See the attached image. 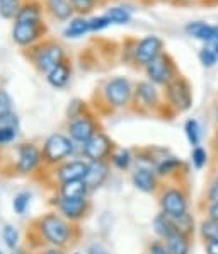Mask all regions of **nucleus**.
I'll list each match as a JSON object with an SVG mask.
<instances>
[{"instance_id": "6e6552de", "label": "nucleus", "mask_w": 218, "mask_h": 254, "mask_svg": "<svg viewBox=\"0 0 218 254\" xmlns=\"http://www.w3.org/2000/svg\"><path fill=\"white\" fill-rule=\"evenodd\" d=\"M97 131H99V128H97L94 116L89 115V113H82V115L70 120L68 123V136L80 145H84Z\"/></svg>"}, {"instance_id": "39448f33", "label": "nucleus", "mask_w": 218, "mask_h": 254, "mask_svg": "<svg viewBox=\"0 0 218 254\" xmlns=\"http://www.w3.org/2000/svg\"><path fill=\"white\" fill-rule=\"evenodd\" d=\"M114 143L104 131H97L80 145V152L87 162H108L111 159V154L114 152Z\"/></svg>"}, {"instance_id": "4468645a", "label": "nucleus", "mask_w": 218, "mask_h": 254, "mask_svg": "<svg viewBox=\"0 0 218 254\" xmlns=\"http://www.w3.org/2000/svg\"><path fill=\"white\" fill-rule=\"evenodd\" d=\"M63 62V52L58 45H48L41 48L36 55L38 68L45 73H50L52 70Z\"/></svg>"}, {"instance_id": "aec40b11", "label": "nucleus", "mask_w": 218, "mask_h": 254, "mask_svg": "<svg viewBox=\"0 0 218 254\" xmlns=\"http://www.w3.org/2000/svg\"><path fill=\"white\" fill-rule=\"evenodd\" d=\"M164 242H165L170 254H191V246H193L191 236H186L182 232H174Z\"/></svg>"}, {"instance_id": "473e14b6", "label": "nucleus", "mask_w": 218, "mask_h": 254, "mask_svg": "<svg viewBox=\"0 0 218 254\" xmlns=\"http://www.w3.org/2000/svg\"><path fill=\"white\" fill-rule=\"evenodd\" d=\"M198 58H200V64L203 65V67H206V68L215 67L217 62H218L217 55H215V52H213V48L210 45H206L205 48L200 50V53H198Z\"/></svg>"}, {"instance_id": "bb28decb", "label": "nucleus", "mask_w": 218, "mask_h": 254, "mask_svg": "<svg viewBox=\"0 0 218 254\" xmlns=\"http://www.w3.org/2000/svg\"><path fill=\"white\" fill-rule=\"evenodd\" d=\"M87 31H91L89 21H85V19H82V17H77V19H73V21H70V24L65 27L63 34L67 38H79V36H84Z\"/></svg>"}, {"instance_id": "20e7f679", "label": "nucleus", "mask_w": 218, "mask_h": 254, "mask_svg": "<svg viewBox=\"0 0 218 254\" xmlns=\"http://www.w3.org/2000/svg\"><path fill=\"white\" fill-rule=\"evenodd\" d=\"M159 205H161V212L167 213L172 218H177L189 212L188 193L182 186H169L162 190L161 196H159Z\"/></svg>"}, {"instance_id": "a878e982", "label": "nucleus", "mask_w": 218, "mask_h": 254, "mask_svg": "<svg viewBox=\"0 0 218 254\" xmlns=\"http://www.w3.org/2000/svg\"><path fill=\"white\" fill-rule=\"evenodd\" d=\"M184 133H186V138H188L191 148L194 147H200V142H201V127H200V121L191 118L184 123Z\"/></svg>"}, {"instance_id": "4be33fe9", "label": "nucleus", "mask_w": 218, "mask_h": 254, "mask_svg": "<svg viewBox=\"0 0 218 254\" xmlns=\"http://www.w3.org/2000/svg\"><path fill=\"white\" fill-rule=\"evenodd\" d=\"M70 73H72V70H70V67L65 62H61L60 65H56L52 72L48 73V84L52 85V87L54 89H61V87H65L67 85V82L70 79Z\"/></svg>"}, {"instance_id": "a211bd4d", "label": "nucleus", "mask_w": 218, "mask_h": 254, "mask_svg": "<svg viewBox=\"0 0 218 254\" xmlns=\"http://www.w3.org/2000/svg\"><path fill=\"white\" fill-rule=\"evenodd\" d=\"M89 193H91V191H89V188H87V185H85L84 179L61 183V185L58 186V196H61V198L79 200V198H87Z\"/></svg>"}, {"instance_id": "79ce46f5", "label": "nucleus", "mask_w": 218, "mask_h": 254, "mask_svg": "<svg viewBox=\"0 0 218 254\" xmlns=\"http://www.w3.org/2000/svg\"><path fill=\"white\" fill-rule=\"evenodd\" d=\"M73 5V9H77L79 12H89L94 5V0H70Z\"/></svg>"}, {"instance_id": "5fc2aeb1", "label": "nucleus", "mask_w": 218, "mask_h": 254, "mask_svg": "<svg viewBox=\"0 0 218 254\" xmlns=\"http://www.w3.org/2000/svg\"><path fill=\"white\" fill-rule=\"evenodd\" d=\"M0 254H3V253H2V251H0Z\"/></svg>"}, {"instance_id": "a18cd8bd", "label": "nucleus", "mask_w": 218, "mask_h": 254, "mask_svg": "<svg viewBox=\"0 0 218 254\" xmlns=\"http://www.w3.org/2000/svg\"><path fill=\"white\" fill-rule=\"evenodd\" d=\"M205 251L206 254H218V241L205 242Z\"/></svg>"}, {"instance_id": "9b49d317", "label": "nucleus", "mask_w": 218, "mask_h": 254, "mask_svg": "<svg viewBox=\"0 0 218 254\" xmlns=\"http://www.w3.org/2000/svg\"><path fill=\"white\" fill-rule=\"evenodd\" d=\"M164 53V41L157 36H147L143 38L133 50V58L138 65L147 67L149 64L159 58Z\"/></svg>"}, {"instance_id": "ddd939ff", "label": "nucleus", "mask_w": 218, "mask_h": 254, "mask_svg": "<svg viewBox=\"0 0 218 254\" xmlns=\"http://www.w3.org/2000/svg\"><path fill=\"white\" fill-rule=\"evenodd\" d=\"M131 183L138 191L142 193H155L159 190V176L155 173L154 167H145V166H138L131 174Z\"/></svg>"}, {"instance_id": "dca6fc26", "label": "nucleus", "mask_w": 218, "mask_h": 254, "mask_svg": "<svg viewBox=\"0 0 218 254\" xmlns=\"http://www.w3.org/2000/svg\"><path fill=\"white\" fill-rule=\"evenodd\" d=\"M109 176V164L108 162H89L87 176L84 178L89 191H96L106 183Z\"/></svg>"}, {"instance_id": "f704fd0d", "label": "nucleus", "mask_w": 218, "mask_h": 254, "mask_svg": "<svg viewBox=\"0 0 218 254\" xmlns=\"http://www.w3.org/2000/svg\"><path fill=\"white\" fill-rule=\"evenodd\" d=\"M31 203V194L26 193V191H22V193H17L14 196V201H12V206H14V212L17 215H24L27 206H29Z\"/></svg>"}, {"instance_id": "9d476101", "label": "nucleus", "mask_w": 218, "mask_h": 254, "mask_svg": "<svg viewBox=\"0 0 218 254\" xmlns=\"http://www.w3.org/2000/svg\"><path fill=\"white\" fill-rule=\"evenodd\" d=\"M43 164V154L34 143H22L17 148L15 169L19 174H31Z\"/></svg>"}, {"instance_id": "49530a36", "label": "nucleus", "mask_w": 218, "mask_h": 254, "mask_svg": "<svg viewBox=\"0 0 218 254\" xmlns=\"http://www.w3.org/2000/svg\"><path fill=\"white\" fill-rule=\"evenodd\" d=\"M206 213H208L210 218H213V220L218 222V203H215V205H208V206H206Z\"/></svg>"}, {"instance_id": "a19ab883", "label": "nucleus", "mask_w": 218, "mask_h": 254, "mask_svg": "<svg viewBox=\"0 0 218 254\" xmlns=\"http://www.w3.org/2000/svg\"><path fill=\"white\" fill-rule=\"evenodd\" d=\"M17 135V130L14 128H0V145H5V143H10Z\"/></svg>"}, {"instance_id": "37998d69", "label": "nucleus", "mask_w": 218, "mask_h": 254, "mask_svg": "<svg viewBox=\"0 0 218 254\" xmlns=\"http://www.w3.org/2000/svg\"><path fill=\"white\" fill-rule=\"evenodd\" d=\"M10 97L5 91H0V115L10 113Z\"/></svg>"}, {"instance_id": "7ed1b4c3", "label": "nucleus", "mask_w": 218, "mask_h": 254, "mask_svg": "<svg viewBox=\"0 0 218 254\" xmlns=\"http://www.w3.org/2000/svg\"><path fill=\"white\" fill-rule=\"evenodd\" d=\"M167 106L172 108L174 113H184L193 106V89L184 77H176L170 84L165 85Z\"/></svg>"}, {"instance_id": "f03ea898", "label": "nucleus", "mask_w": 218, "mask_h": 254, "mask_svg": "<svg viewBox=\"0 0 218 254\" xmlns=\"http://www.w3.org/2000/svg\"><path fill=\"white\" fill-rule=\"evenodd\" d=\"M75 152V142L63 133H52L43 143V164L56 167L63 164Z\"/></svg>"}, {"instance_id": "393cba45", "label": "nucleus", "mask_w": 218, "mask_h": 254, "mask_svg": "<svg viewBox=\"0 0 218 254\" xmlns=\"http://www.w3.org/2000/svg\"><path fill=\"white\" fill-rule=\"evenodd\" d=\"M198 230H200V236L205 242L218 241V222L213 220V218H203L198 225Z\"/></svg>"}, {"instance_id": "603ef678", "label": "nucleus", "mask_w": 218, "mask_h": 254, "mask_svg": "<svg viewBox=\"0 0 218 254\" xmlns=\"http://www.w3.org/2000/svg\"><path fill=\"white\" fill-rule=\"evenodd\" d=\"M12 254H24V253H22L21 249H14V251H12Z\"/></svg>"}, {"instance_id": "7c9ffc66", "label": "nucleus", "mask_w": 218, "mask_h": 254, "mask_svg": "<svg viewBox=\"0 0 218 254\" xmlns=\"http://www.w3.org/2000/svg\"><path fill=\"white\" fill-rule=\"evenodd\" d=\"M208 161H210V155H208V150H206V148H203L201 145L191 148V164H193L194 169L201 171L206 164H208Z\"/></svg>"}, {"instance_id": "c756f323", "label": "nucleus", "mask_w": 218, "mask_h": 254, "mask_svg": "<svg viewBox=\"0 0 218 254\" xmlns=\"http://www.w3.org/2000/svg\"><path fill=\"white\" fill-rule=\"evenodd\" d=\"M106 17L114 24H128L131 21V14L124 7H109Z\"/></svg>"}, {"instance_id": "ea45409f", "label": "nucleus", "mask_w": 218, "mask_h": 254, "mask_svg": "<svg viewBox=\"0 0 218 254\" xmlns=\"http://www.w3.org/2000/svg\"><path fill=\"white\" fill-rule=\"evenodd\" d=\"M111 24V21L106 17V15H101V17H94L89 21V27H91V31H101L104 29V27H108Z\"/></svg>"}, {"instance_id": "cd10ccee", "label": "nucleus", "mask_w": 218, "mask_h": 254, "mask_svg": "<svg viewBox=\"0 0 218 254\" xmlns=\"http://www.w3.org/2000/svg\"><path fill=\"white\" fill-rule=\"evenodd\" d=\"M50 9H52L53 15L65 21V19H68L72 15L73 5L68 0H50Z\"/></svg>"}, {"instance_id": "6e6d98bb", "label": "nucleus", "mask_w": 218, "mask_h": 254, "mask_svg": "<svg viewBox=\"0 0 218 254\" xmlns=\"http://www.w3.org/2000/svg\"><path fill=\"white\" fill-rule=\"evenodd\" d=\"M75 254H79V253H75Z\"/></svg>"}, {"instance_id": "c9c22d12", "label": "nucleus", "mask_w": 218, "mask_h": 254, "mask_svg": "<svg viewBox=\"0 0 218 254\" xmlns=\"http://www.w3.org/2000/svg\"><path fill=\"white\" fill-rule=\"evenodd\" d=\"M19 14V0H0V15L5 19Z\"/></svg>"}, {"instance_id": "58836bf2", "label": "nucleus", "mask_w": 218, "mask_h": 254, "mask_svg": "<svg viewBox=\"0 0 218 254\" xmlns=\"http://www.w3.org/2000/svg\"><path fill=\"white\" fill-rule=\"evenodd\" d=\"M147 251H149V254H170L169 249H167V246H165V242H164L162 239L152 241Z\"/></svg>"}, {"instance_id": "f3484780", "label": "nucleus", "mask_w": 218, "mask_h": 254, "mask_svg": "<svg viewBox=\"0 0 218 254\" xmlns=\"http://www.w3.org/2000/svg\"><path fill=\"white\" fill-rule=\"evenodd\" d=\"M186 34L194 40H200L206 45H213L215 43V26L208 24L203 21H191L184 26Z\"/></svg>"}, {"instance_id": "2f4dec72", "label": "nucleus", "mask_w": 218, "mask_h": 254, "mask_svg": "<svg viewBox=\"0 0 218 254\" xmlns=\"http://www.w3.org/2000/svg\"><path fill=\"white\" fill-rule=\"evenodd\" d=\"M2 239L5 242V246L9 249H17L19 246V232L17 229L12 227V225H5V227L2 229Z\"/></svg>"}, {"instance_id": "f8f14e48", "label": "nucleus", "mask_w": 218, "mask_h": 254, "mask_svg": "<svg viewBox=\"0 0 218 254\" xmlns=\"http://www.w3.org/2000/svg\"><path fill=\"white\" fill-rule=\"evenodd\" d=\"M89 171V162L84 159H73V161H65L63 164L54 167V179L58 183H68L84 179Z\"/></svg>"}, {"instance_id": "8fccbe9b", "label": "nucleus", "mask_w": 218, "mask_h": 254, "mask_svg": "<svg viewBox=\"0 0 218 254\" xmlns=\"http://www.w3.org/2000/svg\"><path fill=\"white\" fill-rule=\"evenodd\" d=\"M213 145H215V148L218 150V131L215 133V138H213Z\"/></svg>"}, {"instance_id": "f257e3e1", "label": "nucleus", "mask_w": 218, "mask_h": 254, "mask_svg": "<svg viewBox=\"0 0 218 254\" xmlns=\"http://www.w3.org/2000/svg\"><path fill=\"white\" fill-rule=\"evenodd\" d=\"M40 237L45 242H48L52 248H61L70 244L73 241V222L67 220L56 212L45 213L40 220L36 222Z\"/></svg>"}, {"instance_id": "0eeeda50", "label": "nucleus", "mask_w": 218, "mask_h": 254, "mask_svg": "<svg viewBox=\"0 0 218 254\" xmlns=\"http://www.w3.org/2000/svg\"><path fill=\"white\" fill-rule=\"evenodd\" d=\"M104 97L112 108H124L130 104L131 97H133V87H131L130 80L124 77H114V79L108 80L103 89Z\"/></svg>"}, {"instance_id": "09e8293b", "label": "nucleus", "mask_w": 218, "mask_h": 254, "mask_svg": "<svg viewBox=\"0 0 218 254\" xmlns=\"http://www.w3.org/2000/svg\"><path fill=\"white\" fill-rule=\"evenodd\" d=\"M213 48V52H215V55H217V58H218V43H213V45H210Z\"/></svg>"}, {"instance_id": "2eb2a0df", "label": "nucleus", "mask_w": 218, "mask_h": 254, "mask_svg": "<svg viewBox=\"0 0 218 254\" xmlns=\"http://www.w3.org/2000/svg\"><path fill=\"white\" fill-rule=\"evenodd\" d=\"M133 96H135L136 103L143 108L154 109V108L161 106V94H159L154 82H140V84L136 85Z\"/></svg>"}, {"instance_id": "72a5a7b5", "label": "nucleus", "mask_w": 218, "mask_h": 254, "mask_svg": "<svg viewBox=\"0 0 218 254\" xmlns=\"http://www.w3.org/2000/svg\"><path fill=\"white\" fill-rule=\"evenodd\" d=\"M40 17V10L36 5H26L19 10L17 14V22H38Z\"/></svg>"}, {"instance_id": "c03bdc74", "label": "nucleus", "mask_w": 218, "mask_h": 254, "mask_svg": "<svg viewBox=\"0 0 218 254\" xmlns=\"http://www.w3.org/2000/svg\"><path fill=\"white\" fill-rule=\"evenodd\" d=\"M87 254H109L108 249L101 244H91L87 248Z\"/></svg>"}, {"instance_id": "4c0bfd02", "label": "nucleus", "mask_w": 218, "mask_h": 254, "mask_svg": "<svg viewBox=\"0 0 218 254\" xmlns=\"http://www.w3.org/2000/svg\"><path fill=\"white\" fill-rule=\"evenodd\" d=\"M19 127V120L12 111L5 113V115H0V128H14L17 130Z\"/></svg>"}, {"instance_id": "1a4fd4ad", "label": "nucleus", "mask_w": 218, "mask_h": 254, "mask_svg": "<svg viewBox=\"0 0 218 254\" xmlns=\"http://www.w3.org/2000/svg\"><path fill=\"white\" fill-rule=\"evenodd\" d=\"M56 201L54 206H56L58 213L61 217H65L70 222H79L84 217H87V213L91 212V201L87 198H79V200H72V198H54Z\"/></svg>"}, {"instance_id": "864d4df0", "label": "nucleus", "mask_w": 218, "mask_h": 254, "mask_svg": "<svg viewBox=\"0 0 218 254\" xmlns=\"http://www.w3.org/2000/svg\"><path fill=\"white\" fill-rule=\"evenodd\" d=\"M181 2H194V0H181Z\"/></svg>"}, {"instance_id": "e433bc0d", "label": "nucleus", "mask_w": 218, "mask_h": 254, "mask_svg": "<svg viewBox=\"0 0 218 254\" xmlns=\"http://www.w3.org/2000/svg\"><path fill=\"white\" fill-rule=\"evenodd\" d=\"M205 201L208 203V205H215V203H218V174L213 176V179L208 183Z\"/></svg>"}, {"instance_id": "c85d7f7f", "label": "nucleus", "mask_w": 218, "mask_h": 254, "mask_svg": "<svg viewBox=\"0 0 218 254\" xmlns=\"http://www.w3.org/2000/svg\"><path fill=\"white\" fill-rule=\"evenodd\" d=\"M174 220H176L177 232H182V234H186V236H193L194 230L198 227L193 213H189V212L181 215V217H177V218H174Z\"/></svg>"}, {"instance_id": "423d86ee", "label": "nucleus", "mask_w": 218, "mask_h": 254, "mask_svg": "<svg viewBox=\"0 0 218 254\" xmlns=\"http://www.w3.org/2000/svg\"><path fill=\"white\" fill-rule=\"evenodd\" d=\"M145 72L150 82H154L155 85H167L176 79V77H179L176 64H174V60L167 53H162L152 64L147 65Z\"/></svg>"}, {"instance_id": "de8ad7c7", "label": "nucleus", "mask_w": 218, "mask_h": 254, "mask_svg": "<svg viewBox=\"0 0 218 254\" xmlns=\"http://www.w3.org/2000/svg\"><path fill=\"white\" fill-rule=\"evenodd\" d=\"M40 254H65V251L61 248H48V249H43Z\"/></svg>"}, {"instance_id": "3c124183", "label": "nucleus", "mask_w": 218, "mask_h": 254, "mask_svg": "<svg viewBox=\"0 0 218 254\" xmlns=\"http://www.w3.org/2000/svg\"><path fill=\"white\" fill-rule=\"evenodd\" d=\"M215 121H217V125H218V103L215 104Z\"/></svg>"}, {"instance_id": "b1692460", "label": "nucleus", "mask_w": 218, "mask_h": 254, "mask_svg": "<svg viewBox=\"0 0 218 254\" xmlns=\"http://www.w3.org/2000/svg\"><path fill=\"white\" fill-rule=\"evenodd\" d=\"M133 161H135V157L131 155V152L124 150V148H114V152L111 154V159H109V162L119 171L130 169V166Z\"/></svg>"}, {"instance_id": "5701e85b", "label": "nucleus", "mask_w": 218, "mask_h": 254, "mask_svg": "<svg viewBox=\"0 0 218 254\" xmlns=\"http://www.w3.org/2000/svg\"><path fill=\"white\" fill-rule=\"evenodd\" d=\"M181 167H182V162L179 161L177 157L169 155V157H164L162 161L157 162V166H155V173H157L159 178H170V176L177 174Z\"/></svg>"}, {"instance_id": "412c9836", "label": "nucleus", "mask_w": 218, "mask_h": 254, "mask_svg": "<svg viewBox=\"0 0 218 254\" xmlns=\"http://www.w3.org/2000/svg\"><path fill=\"white\" fill-rule=\"evenodd\" d=\"M38 38V24L36 22H15L14 40L19 45H29Z\"/></svg>"}, {"instance_id": "6ab92c4d", "label": "nucleus", "mask_w": 218, "mask_h": 254, "mask_svg": "<svg viewBox=\"0 0 218 254\" xmlns=\"http://www.w3.org/2000/svg\"><path fill=\"white\" fill-rule=\"evenodd\" d=\"M152 227H154V232L157 234L159 239H162V241H165L169 236H172L174 232H177L176 220H174L172 217H169L167 213H164V212L155 215Z\"/></svg>"}]
</instances>
